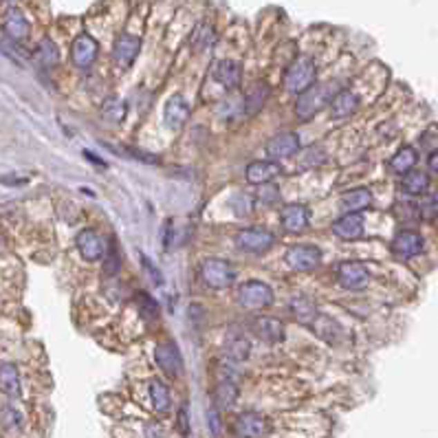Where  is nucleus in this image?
I'll list each match as a JSON object with an SVG mask.
<instances>
[{
  "mask_svg": "<svg viewBox=\"0 0 438 438\" xmlns=\"http://www.w3.org/2000/svg\"><path fill=\"white\" fill-rule=\"evenodd\" d=\"M150 401H152V408H155L159 414L170 412L172 394H170V388L165 385L161 379H152L150 381Z\"/></svg>",
  "mask_w": 438,
  "mask_h": 438,
  "instance_id": "27",
  "label": "nucleus"
},
{
  "mask_svg": "<svg viewBox=\"0 0 438 438\" xmlns=\"http://www.w3.org/2000/svg\"><path fill=\"white\" fill-rule=\"evenodd\" d=\"M434 205L438 207V192H436V196H434Z\"/></svg>",
  "mask_w": 438,
  "mask_h": 438,
  "instance_id": "46",
  "label": "nucleus"
},
{
  "mask_svg": "<svg viewBox=\"0 0 438 438\" xmlns=\"http://www.w3.org/2000/svg\"><path fill=\"white\" fill-rule=\"evenodd\" d=\"M187 117H189V102L183 97V95H172V97L165 102V108H163L165 126L172 130H179L185 126Z\"/></svg>",
  "mask_w": 438,
  "mask_h": 438,
  "instance_id": "15",
  "label": "nucleus"
},
{
  "mask_svg": "<svg viewBox=\"0 0 438 438\" xmlns=\"http://www.w3.org/2000/svg\"><path fill=\"white\" fill-rule=\"evenodd\" d=\"M401 187H403V192L410 194V196H419L423 192H428L430 187V179L425 172H419V170H412L406 174V179L401 181Z\"/></svg>",
  "mask_w": 438,
  "mask_h": 438,
  "instance_id": "31",
  "label": "nucleus"
},
{
  "mask_svg": "<svg viewBox=\"0 0 438 438\" xmlns=\"http://www.w3.org/2000/svg\"><path fill=\"white\" fill-rule=\"evenodd\" d=\"M0 390L11 397V399H18L22 394V383H20V372H18V365L16 363H3L0 365Z\"/></svg>",
  "mask_w": 438,
  "mask_h": 438,
  "instance_id": "25",
  "label": "nucleus"
},
{
  "mask_svg": "<svg viewBox=\"0 0 438 438\" xmlns=\"http://www.w3.org/2000/svg\"><path fill=\"white\" fill-rule=\"evenodd\" d=\"M189 42H192V46L196 51H205V49H209V46L216 42V31L211 29L209 25H205V22H200V25L192 31V38H189Z\"/></svg>",
  "mask_w": 438,
  "mask_h": 438,
  "instance_id": "34",
  "label": "nucleus"
},
{
  "mask_svg": "<svg viewBox=\"0 0 438 438\" xmlns=\"http://www.w3.org/2000/svg\"><path fill=\"white\" fill-rule=\"evenodd\" d=\"M428 168H430V172H432V174H436V176H438V152H434V155H430V159H428Z\"/></svg>",
  "mask_w": 438,
  "mask_h": 438,
  "instance_id": "45",
  "label": "nucleus"
},
{
  "mask_svg": "<svg viewBox=\"0 0 438 438\" xmlns=\"http://www.w3.org/2000/svg\"><path fill=\"white\" fill-rule=\"evenodd\" d=\"M269 95H271V88L265 84V82H260V84H256L249 93H247V97H245V108H247V113H249V115L258 113V111L267 104Z\"/></svg>",
  "mask_w": 438,
  "mask_h": 438,
  "instance_id": "32",
  "label": "nucleus"
},
{
  "mask_svg": "<svg viewBox=\"0 0 438 438\" xmlns=\"http://www.w3.org/2000/svg\"><path fill=\"white\" fill-rule=\"evenodd\" d=\"M179 432L183 436L189 434V403H183L179 410Z\"/></svg>",
  "mask_w": 438,
  "mask_h": 438,
  "instance_id": "41",
  "label": "nucleus"
},
{
  "mask_svg": "<svg viewBox=\"0 0 438 438\" xmlns=\"http://www.w3.org/2000/svg\"><path fill=\"white\" fill-rule=\"evenodd\" d=\"M372 205V192L368 187H354L341 196V209L346 214H359V211L368 209Z\"/></svg>",
  "mask_w": 438,
  "mask_h": 438,
  "instance_id": "24",
  "label": "nucleus"
},
{
  "mask_svg": "<svg viewBox=\"0 0 438 438\" xmlns=\"http://www.w3.org/2000/svg\"><path fill=\"white\" fill-rule=\"evenodd\" d=\"M280 225H282V229L289 234H302L306 227H309V207L302 203L284 205L280 211Z\"/></svg>",
  "mask_w": 438,
  "mask_h": 438,
  "instance_id": "12",
  "label": "nucleus"
},
{
  "mask_svg": "<svg viewBox=\"0 0 438 438\" xmlns=\"http://www.w3.org/2000/svg\"><path fill=\"white\" fill-rule=\"evenodd\" d=\"M333 91H330L328 84H315L311 88H306L304 93L298 95V102H295V117H298L300 122H311L313 117L324 111L326 106L333 99Z\"/></svg>",
  "mask_w": 438,
  "mask_h": 438,
  "instance_id": "2",
  "label": "nucleus"
},
{
  "mask_svg": "<svg viewBox=\"0 0 438 438\" xmlns=\"http://www.w3.org/2000/svg\"><path fill=\"white\" fill-rule=\"evenodd\" d=\"M155 359L159 368L170 377H181L183 372V354L172 339H165L155 348Z\"/></svg>",
  "mask_w": 438,
  "mask_h": 438,
  "instance_id": "8",
  "label": "nucleus"
},
{
  "mask_svg": "<svg viewBox=\"0 0 438 438\" xmlns=\"http://www.w3.org/2000/svg\"><path fill=\"white\" fill-rule=\"evenodd\" d=\"M254 333L263 341H267V344H280L284 335H287V330H284V324L280 319L265 315L254 319Z\"/></svg>",
  "mask_w": 438,
  "mask_h": 438,
  "instance_id": "22",
  "label": "nucleus"
},
{
  "mask_svg": "<svg viewBox=\"0 0 438 438\" xmlns=\"http://www.w3.org/2000/svg\"><path fill=\"white\" fill-rule=\"evenodd\" d=\"M315 79H317V66L313 62V57L311 55H300L289 64L282 84L289 93L300 95L306 88H311L315 84Z\"/></svg>",
  "mask_w": 438,
  "mask_h": 438,
  "instance_id": "1",
  "label": "nucleus"
},
{
  "mask_svg": "<svg viewBox=\"0 0 438 438\" xmlns=\"http://www.w3.org/2000/svg\"><path fill=\"white\" fill-rule=\"evenodd\" d=\"M139 49H141V40L137 38V35L122 33L120 38H117V42H115L113 57H115V62L120 64L122 68H128L130 64L137 60Z\"/></svg>",
  "mask_w": 438,
  "mask_h": 438,
  "instance_id": "16",
  "label": "nucleus"
},
{
  "mask_svg": "<svg viewBox=\"0 0 438 438\" xmlns=\"http://www.w3.org/2000/svg\"><path fill=\"white\" fill-rule=\"evenodd\" d=\"M35 60H38L40 66L51 68L60 62V49H57L53 40L44 38L38 46H35Z\"/></svg>",
  "mask_w": 438,
  "mask_h": 438,
  "instance_id": "30",
  "label": "nucleus"
},
{
  "mask_svg": "<svg viewBox=\"0 0 438 438\" xmlns=\"http://www.w3.org/2000/svg\"><path fill=\"white\" fill-rule=\"evenodd\" d=\"M0 423H3V428L9 432H18L22 430V425H25V419H22V412L14 406H5L3 412H0Z\"/></svg>",
  "mask_w": 438,
  "mask_h": 438,
  "instance_id": "35",
  "label": "nucleus"
},
{
  "mask_svg": "<svg viewBox=\"0 0 438 438\" xmlns=\"http://www.w3.org/2000/svg\"><path fill=\"white\" fill-rule=\"evenodd\" d=\"M328 108H330V115H333L335 120H346V117H350L359 111V95L352 93V91H339V93L333 95Z\"/></svg>",
  "mask_w": 438,
  "mask_h": 438,
  "instance_id": "21",
  "label": "nucleus"
},
{
  "mask_svg": "<svg viewBox=\"0 0 438 438\" xmlns=\"http://www.w3.org/2000/svg\"><path fill=\"white\" fill-rule=\"evenodd\" d=\"M271 432L269 421L258 412H242L236 419V434L240 438H265Z\"/></svg>",
  "mask_w": 438,
  "mask_h": 438,
  "instance_id": "11",
  "label": "nucleus"
},
{
  "mask_svg": "<svg viewBox=\"0 0 438 438\" xmlns=\"http://www.w3.org/2000/svg\"><path fill=\"white\" fill-rule=\"evenodd\" d=\"M419 161V152L414 150L412 146H403L397 155L390 159V170H392L394 174H408L414 170V165H417Z\"/></svg>",
  "mask_w": 438,
  "mask_h": 438,
  "instance_id": "26",
  "label": "nucleus"
},
{
  "mask_svg": "<svg viewBox=\"0 0 438 438\" xmlns=\"http://www.w3.org/2000/svg\"><path fill=\"white\" fill-rule=\"evenodd\" d=\"M333 234L341 240H359L363 236V216L361 214H344L333 222Z\"/></svg>",
  "mask_w": 438,
  "mask_h": 438,
  "instance_id": "20",
  "label": "nucleus"
},
{
  "mask_svg": "<svg viewBox=\"0 0 438 438\" xmlns=\"http://www.w3.org/2000/svg\"><path fill=\"white\" fill-rule=\"evenodd\" d=\"M276 242V236L265 227H247L236 234L234 245L245 254H265Z\"/></svg>",
  "mask_w": 438,
  "mask_h": 438,
  "instance_id": "5",
  "label": "nucleus"
},
{
  "mask_svg": "<svg viewBox=\"0 0 438 438\" xmlns=\"http://www.w3.org/2000/svg\"><path fill=\"white\" fill-rule=\"evenodd\" d=\"M137 306H139V311L141 315H144L146 319H157L159 315V304L157 300H152L148 293H137Z\"/></svg>",
  "mask_w": 438,
  "mask_h": 438,
  "instance_id": "38",
  "label": "nucleus"
},
{
  "mask_svg": "<svg viewBox=\"0 0 438 438\" xmlns=\"http://www.w3.org/2000/svg\"><path fill=\"white\" fill-rule=\"evenodd\" d=\"M337 282L348 291H361L368 287L370 271L359 260H346L337 267Z\"/></svg>",
  "mask_w": 438,
  "mask_h": 438,
  "instance_id": "6",
  "label": "nucleus"
},
{
  "mask_svg": "<svg viewBox=\"0 0 438 438\" xmlns=\"http://www.w3.org/2000/svg\"><path fill=\"white\" fill-rule=\"evenodd\" d=\"M146 438H165V432L159 423H148L146 428Z\"/></svg>",
  "mask_w": 438,
  "mask_h": 438,
  "instance_id": "44",
  "label": "nucleus"
},
{
  "mask_svg": "<svg viewBox=\"0 0 438 438\" xmlns=\"http://www.w3.org/2000/svg\"><path fill=\"white\" fill-rule=\"evenodd\" d=\"M99 113L108 124H122L126 120V104L120 97H108L102 104Z\"/></svg>",
  "mask_w": 438,
  "mask_h": 438,
  "instance_id": "33",
  "label": "nucleus"
},
{
  "mask_svg": "<svg viewBox=\"0 0 438 438\" xmlns=\"http://www.w3.org/2000/svg\"><path fill=\"white\" fill-rule=\"evenodd\" d=\"M211 73H214V79L218 84H222L225 88H238L240 86V79H242V66L240 62L229 60V57H225V60H218L211 68Z\"/></svg>",
  "mask_w": 438,
  "mask_h": 438,
  "instance_id": "17",
  "label": "nucleus"
},
{
  "mask_svg": "<svg viewBox=\"0 0 438 438\" xmlns=\"http://www.w3.org/2000/svg\"><path fill=\"white\" fill-rule=\"evenodd\" d=\"M322 249H317L315 245H295L284 254V260L293 271H313L322 265Z\"/></svg>",
  "mask_w": 438,
  "mask_h": 438,
  "instance_id": "7",
  "label": "nucleus"
},
{
  "mask_svg": "<svg viewBox=\"0 0 438 438\" xmlns=\"http://www.w3.org/2000/svg\"><path fill=\"white\" fill-rule=\"evenodd\" d=\"M99 55V44L88 33H82L70 44V60L77 68H91Z\"/></svg>",
  "mask_w": 438,
  "mask_h": 438,
  "instance_id": "9",
  "label": "nucleus"
},
{
  "mask_svg": "<svg viewBox=\"0 0 438 438\" xmlns=\"http://www.w3.org/2000/svg\"><path fill=\"white\" fill-rule=\"evenodd\" d=\"M238 399V385L236 381H229V379H220L216 390H214V401L216 408H231Z\"/></svg>",
  "mask_w": 438,
  "mask_h": 438,
  "instance_id": "29",
  "label": "nucleus"
},
{
  "mask_svg": "<svg viewBox=\"0 0 438 438\" xmlns=\"http://www.w3.org/2000/svg\"><path fill=\"white\" fill-rule=\"evenodd\" d=\"M3 29L7 33V38L11 42H22V40H27V35H29V20L27 16L22 14V11L18 7H11L7 14H5V22H3Z\"/></svg>",
  "mask_w": 438,
  "mask_h": 438,
  "instance_id": "19",
  "label": "nucleus"
},
{
  "mask_svg": "<svg viewBox=\"0 0 438 438\" xmlns=\"http://www.w3.org/2000/svg\"><path fill=\"white\" fill-rule=\"evenodd\" d=\"M141 260H144V265H146V269H148V274H150L152 278H155L157 287H161V284H163V278H161V274H159V269H157L155 265H152V263H150V260H148L146 256H141Z\"/></svg>",
  "mask_w": 438,
  "mask_h": 438,
  "instance_id": "43",
  "label": "nucleus"
},
{
  "mask_svg": "<svg viewBox=\"0 0 438 438\" xmlns=\"http://www.w3.org/2000/svg\"><path fill=\"white\" fill-rule=\"evenodd\" d=\"M260 187H263L265 189V194H260L258 196V200H263V203H278V187H274V185H271V183H267V185H260Z\"/></svg>",
  "mask_w": 438,
  "mask_h": 438,
  "instance_id": "40",
  "label": "nucleus"
},
{
  "mask_svg": "<svg viewBox=\"0 0 438 438\" xmlns=\"http://www.w3.org/2000/svg\"><path fill=\"white\" fill-rule=\"evenodd\" d=\"M289 306H291L293 317L298 319L300 324H304V326H313V322H315L317 315H319L317 304L309 298V295H302V293L293 295Z\"/></svg>",
  "mask_w": 438,
  "mask_h": 438,
  "instance_id": "23",
  "label": "nucleus"
},
{
  "mask_svg": "<svg viewBox=\"0 0 438 438\" xmlns=\"http://www.w3.org/2000/svg\"><path fill=\"white\" fill-rule=\"evenodd\" d=\"M200 278L209 289H227L236 282V269L225 258H205L200 263Z\"/></svg>",
  "mask_w": 438,
  "mask_h": 438,
  "instance_id": "4",
  "label": "nucleus"
},
{
  "mask_svg": "<svg viewBox=\"0 0 438 438\" xmlns=\"http://www.w3.org/2000/svg\"><path fill=\"white\" fill-rule=\"evenodd\" d=\"M315 330V335L317 337H322L324 341H330V344H335V337H341L344 335V330H341V326L335 322V319H330V317H322V315H317V319L313 322L311 326Z\"/></svg>",
  "mask_w": 438,
  "mask_h": 438,
  "instance_id": "28",
  "label": "nucleus"
},
{
  "mask_svg": "<svg viewBox=\"0 0 438 438\" xmlns=\"http://www.w3.org/2000/svg\"><path fill=\"white\" fill-rule=\"evenodd\" d=\"M238 207H236V211H238L240 216H247L251 211V198H249V194H238Z\"/></svg>",
  "mask_w": 438,
  "mask_h": 438,
  "instance_id": "42",
  "label": "nucleus"
},
{
  "mask_svg": "<svg viewBox=\"0 0 438 438\" xmlns=\"http://www.w3.org/2000/svg\"><path fill=\"white\" fill-rule=\"evenodd\" d=\"M3 3H16V0H3Z\"/></svg>",
  "mask_w": 438,
  "mask_h": 438,
  "instance_id": "47",
  "label": "nucleus"
},
{
  "mask_svg": "<svg viewBox=\"0 0 438 438\" xmlns=\"http://www.w3.org/2000/svg\"><path fill=\"white\" fill-rule=\"evenodd\" d=\"M274 300H276L274 289L263 280H249V282L240 284V289H238V304L247 311L269 309V306L274 304Z\"/></svg>",
  "mask_w": 438,
  "mask_h": 438,
  "instance_id": "3",
  "label": "nucleus"
},
{
  "mask_svg": "<svg viewBox=\"0 0 438 438\" xmlns=\"http://www.w3.org/2000/svg\"><path fill=\"white\" fill-rule=\"evenodd\" d=\"M392 251L401 260H412L423 254V236L419 231H399L392 240Z\"/></svg>",
  "mask_w": 438,
  "mask_h": 438,
  "instance_id": "14",
  "label": "nucleus"
},
{
  "mask_svg": "<svg viewBox=\"0 0 438 438\" xmlns=\"http://www.w3.org/2000/svg\"><path fill=\"white\" fill-rule=\"evenodd\" d=\"M282 174V165L278 161H254L247 165V181L251 185H267Z\"/></svg>",
  "mask_w": 438,
  "mask_h": 438,
  "instance_id": "18",
  "label": "nucleus"
},
{
  "mask_svg": "<svg viewBox=\"0 0 438 438\" xmlns=\"http://www.w3.org/2000/svg\"><path fill=\"white\" fill-rule=\"evenodd\" d=\"M207 425H209L211 436H220V432H222V421H220L218 408H209V410H207Z\"/></svg>",
  "mask_w": 438,
  "mask_h": 438,
  "instance_id": "39",
  "label": "nucleus"
},
{
  "mask_svg": "<svg viewBox=\"0 0 438 438\" xmlns=\"http://www.w3.org/2000/svg\"><path fill=\"white\" fill-rule=\"evenodd\" d=\"M249 341H247L245 337H231L227 341V357L234 359V361H245L247 357H249Z\"/></svg>",
  "mask_w": 438,
  "mask_h": 438,
  "instance_id": "36",
  "label": "nucleus"
},
{
  "mask_svg": "<svg viewBox=\"0 0 438 438\" xmlns=\"http://www.w3.org/2000/svg\"><path fill=\"white\" fill-rule=\"evenodd\" d=\"M300 148L302 146H300V137L298 135H295V133H280V135L269 139V144H267L265 150H267V155L271 159L280 161V159H289L293 155H298Z\"/></svg>",
  "mask_w": 438,
  "mask_h": 438,
  "instance_id": "13",
  "label": "nucleus"
},
{
  "mask_svg": "<svg viewBox=\"0 0 438 438\" xmlns=\"http://www.w3.org/2000/svg\"><path fill=\"white\" fill-rule=\"evenodd\" d=\"M75 247L86 263H97L106 256V242L95 229H82L75 236Z\"/></svg>",
  "mask_w": 438,
  "mask_h": 438,
  "instance_id": "10",
  "label": "nucleus"
},
{
  "mask_svg": "<svg viewBox=\"0 0 438 438\" xmlns=\"http://www.w3.org/2000/svg\"><path fill=\"white\" fill-rule=\"evenodd\" d=\"M106 263H104V271L108 276L117 274L120 271V247H117V240H111V247H106Z\"/></svg>",
  "mask_w": 438,
  "mask_h": 438,
  "instance_id": "37",
  "label": "nucleus"
}]
</instances>
